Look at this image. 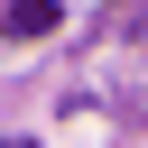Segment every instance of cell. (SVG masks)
I'll use <instances>...</instances> for the list:
<instances>
[{"mask_svg": "<svg viewBox=\"0 0 148 148\" xmlns=\"http://www.w3.org/2000/svg\"><path fill=\"white\" fill-rule=\"evenodd\" d=\"M56 28V0H0V37H46Z\"/></svg>", "mask_w": 148, "mask_h": 148, "instance_id": "obj_1", "label": "cell"}, {"mask_svg": "<svg viewBox=\"0 0 148 148\" xmlns=\"http://www.w3.org/2000/svg\"><path fill=\"white\" fill-rule=\"evenodd\" d=\"M18 148H37V139H18Z\"/></svg>", "mask_w": 148, "mask_h": 148, "instance_id": "obj_2", "label": "cell"}]
</instances>
